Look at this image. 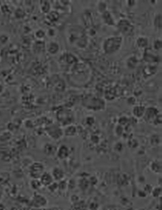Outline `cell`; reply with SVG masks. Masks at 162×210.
<instances>
[{
	"mask_svg": "<svg viewBox=\"0 0 162 210\" xmlns=\"http://www.w3.org/2000/svg\"><path fill=\"white\" fill-rule=\"evenodd\" d=\"M47 200L45 197L40 194H36L34 196L32 203L36 207H41L45 206L47 204Z\"/></svg>",
	"mask_w": 162,
	"mask_h": 210,
	"instance_id": "277c9868",
	"label": "cell"
},
{
	"mask_svg": "<svg viewBox=\"0 0 162 210\" xmlns=\"http://www.w3.org/2000/svg\"><path fill=\"white\" fill-rule=\"evenodd\" d=\"M119 30L125 35H130L133 31L134 27L128 21L121 20L118 24Z\"/></svg>",
	"mask_w": 162,
	"mask_h": 210,
	"instance_id": "3957f363",
	"label": "cell"
},
{
	"mask_svg": "<svg viewBox=\"0 0 162 210\" xmlns=\"http://www.w3.org/2000/svg\"><path fill=\"white\" fill-rule=\"evenodd\" d=\"M122 39L121 37L110 38L105 42L104 50L106 53H111L117 50L121 45Z\"/></svg>",
	"mask_w": 162,
	"mask_h": 210,
	"instance_id": "6da1fadb",
	"label": "cell"
},
{
	"mask_svg": "<svg viewBox=\"0 0 162 210\" xmlns=\"http://www.w3.org/2000/svg\"><path fill=\"white\" fill-rule=\"evenodd\" d=\"M103 18L105 20V22L108 25H114V22H113L112 18L111 17L109 13L107 11L104 13L103 15Z\"/></svg>",
	"mask_w": 162,
	"mask_h": 210,
	"instance_id": "ba28073f",
	"label": "cell"
},
{
	"mask_svg": "<svg viewBox=\"0 0 162 210\" xmlns=\"http://www.w3.org/2000/svg\"><path fill=\"white\" fill-rule=\"evenodd\" d=\"M161 45H162V42L161 41H157L155 43L154 47L156 49H159L161 47Z\"/></svg>",
	"mask_w": 162,
	"mask_h": 210,
	"instance_id": "7c38bea8",
	"label": "cell"
},
{
	"mask_svg": "<svg viewBox=\"0 0 162 210\" xmlns=\"http://www.w3.org/2000/svg\"><path fill=\"white\" fill-rule=\"evenodd\" d=\"M138 45L139 46H146L147 45V41L146 39H143V38H140L138 39Z\"/></svg>",
	"mask_w": 162,
	"mask_h": 210,
	"instance_id": "30bf717a",
	"label": "cell"
},
{
	"mask_svg": "<svg viewBox=\"0 0 162 210\" xmlns=\"http://www.w3.org/2000/svg\"><path fill=\"white\" fill-rule=\"evenodd\" d=\"M45 172V166L39 162L34 163L29 168V174L33 179H39Z\"/></svg>",
	"mask_w": 162,
	"mask_h": 210,
	"instance_id": "7a4b0ae2",
	"label": "cell"
},
{
	"mask_svg": "<svg viewBox=\"0 0 162 210\" xmlns=\"http://www.w3.org/2000/svg\"><path fill=\"white\" fill-rule=\"evenodd\" d=\"M9 179V175L6 172L0 173V184H3L7 182Z\"/></svg>",
	"mask_w": 162,
	"mask_h": 210,
	"instance_id": "9c48e42d",
	"label": "cell"
},
{
	"mask_svg": "<svg viewBox=\"0 0 162 210\" xmlns=\"http://www.w3.org/2000/svg\"><path fill=\"white\" fill-rule=\"evenodd\" d=\"M30 183L31 187L34 190H37L42 185L40 181L38 179H33Z\"/></svg>",
	"mask_w": 162,
	"mask_h": 210,
	"instance_id": "52a82bcc",
	"label": "cell"
},
{
	"mask_svg": "<svg viewBox=\"0 0 162 210\" xmlns=\"http://www.w3.org/2000/svg\"><path fill=\"white\" fill-rule=\"evenodd\" d=\"M1 194H2V190H1V188L0 187V196L1 195Z\"/></svg>",
	"mask_w": 162,
	"mask_h": 210,
	"instance_id": "4fadbf2b",
	"label": "cell"
},
{
	"mask_svg": "<svg viewBox=\"0 0 162 210\" xmlns=\"http://www.w3.org/2000/svg\"><path fill=\"white\" fill-rule=\"evenodd\" d=\"M39 179L42 185L49 186L53 183V178L52 175L47 172H45Z\"/></svg>",
	"mask_w": 162,
	"mask_h": 210,
	"instance_id": "5b68a950",
	"label": "cell"
},
{
	"mask_svg": "<svg viewBox=\"0 0 162 210\" xmlns=\"http://www.w3.org/2000/svg\"><path fill=\"white\" fill-rule=\"evenodd\" d=\"M155 25L157 27H161L162 26V17L160 15H158V17H157L155 20Z\"/></svg>",
	"mask_w": 162,
	"mask_h": 210,
	"instance_id": "8fae6325",
	"label": "cell"
},
{
	"mask_svg": "<svg viewBox=\"0 0 162 210\" xmlns=\"http://www.w3.org/2000/svg\"><path fill=\"white\" fill-rule=\"evenodd\" d=\"M51 175H53V179L54 178L57 180L61 179L63 177L62 171L59 168H55L53 170V173Z\"/></svg>",
	"mask_w": 162,
	"mask_h": 210,
	"instance_id": "8992f818",
	"label": "cell"
}]
</instances>
